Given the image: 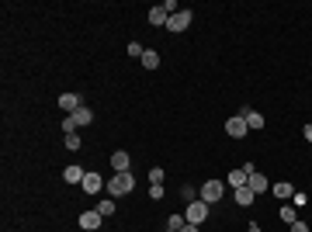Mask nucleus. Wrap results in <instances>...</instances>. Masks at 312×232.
I'll list each match as a JSON object with an SVG mask.
<instances>
[{"label": "nucleus", "instance_id": "obj_1", "mask_svg": "<svg viewBox=\"0 0 312 232\" xmlns=\"http://www.w3.org/2000/svg\"><path fill=\"white\" fill-rule=\"evenodd\" d=\"M104 187H108V194H111V198H125V194H132L136 177H132V170H129V173H115V177H111Z\"/></svg>", "mask_w": 312, "mask_h": 232}, {"label": "nucleus", "instance_id": "obj_2", "mask_svg": "<svg viewBox=\"0 0 312 232\" xmlns=\"http://www.w3.org/2000/svg\"><path fill=\"white\" fill-rule=\"evenodd\" d=\"M184 219H187L191 226H201V222L208 219V201H201V198H198V201H191V205L184 208Z\"/></svg>", "mask_w": 312, "mask_h": 232}, {"label": "nucleus", "instance_id": "obj_3", "mask_svg": "<svg viewBox=\"0 0 312 232\" xmlns=\"http://www.w3.org/2000/svg\"><path fill=\"white\" fill-rule=\"evenodd\" d=\"M222 194H226V184L222 180H205L201 184V201L215 205V201H222Z\"/></svg>", "mask_w": 312, "mask_h": 232}, {"label": "nucleus", "instance_id": "obj_4", "mask_svg": "<svg viewBox=\"0 0 312 232\" xmlns=\"http://www.w3.org/2000/svg\"><path fill=\"white\" fill-rule=\"evenodd\" d=\"M191 21H194V10H177V14H170L166 31H187V28H191Z\"/></svg>", "mask_w": 312, "mask_h": 232}, {"label": "nucleus", "instance_id": "obj_5", "mask_svg": "<svg viewBox=\"0 0 312 232\" xmlns=\"http://www.w3.org/2000/svg\"><path fill=\"white\" fill-rule=\"evenodd\" d=\"M226 132H229V139H243V135L250 132V125H246V118H243V115H233V118L226 121Z\"/></svg>", "mask_w": 312, "mask_h": 232}, {"label": "nucleus", "instance_id": "obj_6", "mask_svg": "<svg viewBox=\"0 0 312 232\" xmlns=\"http://www.w3.org/2000/svg\"><path fill=\"white\" fill-rule=\"evenodd\" d=\"M59 108L66 115H77L80 108H83V101H80V94H59Z\"/></svg>", "mask_w": 312, "mask_h": 232}, {"label": "nucleus", "instance_id": "obj_7", "mask_svg": "<svg viewBox=\"0 0 312 232\" xmlns=\"http://www.w3.org/2000/svg\"><path fill=\"white\" fill-rule=\"evenodd\" d=\"M246 187H250L253 194H267V191H271V180H267L264 173H250V180H246Z\"/></svg>", "mask_w": 312, "mask_h": 232}, {"label": "nucleus", "instance_id": "obj_8", "mask_svg": "<svg viewBox=\"0 0 312 232\" xmlns=\"http://www.w3.org/2000/svg\"><path fill=\"white\" fill-rule=\"evenodd\" d=\"M111 166H115V173H129V166H132V156L125 153V149H118V153H111Z\"/></svg>", "mask_w": 312, "mask_h": 232}, {"label": "nucleus", "instance_id": "obj_9", "mask_svg": "<svg viewBox=\"0 0 312 232\" xmlns=\"http://www.w3.org/2000/svg\"><path fill=\"white\" fill-rule=\"evenodd\" d=\"M239 115H243V118H246V125H250V128H257V132H260V128H264V125H267V121H264V115H260V111H250V108H243V111H239Z\"/></svg>", "mask_w": 312, "mask_h": 232}, {"label": "nucleus", "instance_id": "obj_10", "mask_svg": "<svg viewBox=\"0 0 312 232\" xmlns=\"http://www.w3.org/2000/svg\"><path fill=\"white\" fill-rule=\"evenodd\" d=\"M83 177H87V170H80L77 163L63 170V180H66V184H83Z\"/></svg>", "mask_w": 312, "mask_h": 232}, {"label": "nucleus", "instance_id": "obj_11", "mask_svg": "<svg viewBox=\"0 0 312 232\" xmlns=\"http://www.w3.org/2000/svg\"><path fill=\"white\" fill-rule=\"evenodd\" d=\"M166 21H170V14L163 10V3L150 10V24H153V28H166Z\"/></svg>", "mask_w": 312, "mask_h": 232}, {"label": "nucleus", "instance_id": "obj_12", "mask_svg": "<svg viewBox=\"0 0 312 232\" xmlns=\"http://www.w3.org/2000/svg\"><path fill=\"white\" fill-rule=\"evenodd\" d=\"M80 187H83V191H87V194H97V191H101V187H104V180H101V177H97V173H87V177H83V184H80Z\"/></svg>", "mask_w": 312, "mask_h": 232}, {"label": "nucleus", "instance_id": "obj_13", "mask_svg": "<svg viewBox=\"0 0 312 232\" xmlns=\"http://www.w3.org/2000/svg\"><path fill=\"white\" fill-rule=\"evenodd\" d=\"M271 191H274L281 201H292V198H295V187H292L288 180H281V184H271Z\"/></svg>", "mask_w": 312, "mask_h": 232}, {"label": "nucleus", "instance_id": "obj_14", "mask_svg": "<svg viewBox=\"0 0 312 232\" xmlns=\"http://www.w3.org/2000/svg\"><path fill=\"white\" fill-rule=\"evenodd\" d=\"M233 198H236V205H243V208L257 201V194H253L250 187H236V191H233Z\"/></svg>", "mask_w": 312, "mask_h": 232}, {"label": "nucleus", "instance_id": "obj_15", "mask_svg": "<svg viewBox=\"0 0 312 232\" xmlns=\"http://www.w3.org/2000/svg\"><path fill=\"white\" fill-rule=\"evenodd\" d=\"M97 226H101V215H97V212H83V215H80V229L94 232Z\"/></svg>", "mask_w": 312, "mask_h": 232}, {"label": "nucleus", "instance_id": "obj_16", "mask_svg": "<svg viewBox=\"0 0 312 232\" xmlns=\"http://www.w3.org/2000/svg\"><path fill=\"white\" fill-rule=\"evenodd\" d=\"M246 180H250V173H246V170H243V166H239V170H229V187H246Z\"/></svg>", "mask_w": 312, "mask_h": 232}, {"label": "nucleus", "instance_id": "obj_17", "mask_svg": "<svg viewBox=\"0 0 312 232\" xmlns=\"http://www.w3.org/2000/svg\"><path fill=\"white\" fill-rule=\"evenodd\" d=\"M70 118H73V121H77V128H80V125H90V121H94V111H90V108H87V104H83V108H80L77 115H70Z\"/></svg>", "mask_w": 312, "mask_h": 232}, {"label": "nucleus", "instance_id": "obj_18", "mask_svg": "<svg viewBox=\"0 0 312 232\" xmlns=\"http://www.w3.org/2000/svg\"><path fill=\"white\" fill-rule=\"evenodd\" d=\"M139 63H143V66H146V70H156V66H159V52H156V49H146V52H143V59H139Z\"/></svg>", "mask_w": 312, "mask_h": 232}, {"label": "nucleus", "instance_id": "obj_19", "mask_svg": "<svg viewBox=\"0 0 312 232\" xmlns=\"http://www.w3.org/2000/svg\"><path fill=\"white\" fill-rule=\"evenodd\" d=\"M101 219H108V215H115V198H104V201H97V208H94Z\"/></svg>", "mask_w": 312, "mask_h": 232}, {"label": "nucleus", "instance_id": "obj_20", "mask_svg": "<svg viewBox=\"0 0 312 232\" xmlns=\"http://www.w3.org/2000/svg\"><path fill=\"white\" fill-rule=\"evenodd\" d=\"M281 222H288V226L299 222V208L295 205H281Z\"/></svg>", "mask_w": 312, "mask_h": 232}, {"label": "nucleus", "instance_id": "obj_21", "mask_svg": "<svg viewBox=\"0 0 312 232\" xmlns=\"http://www.w3.org/2000/svg\"><path fill=\"white\" fill-rule=\"evenodd\" d=\"M184 226H187V219H184V215H170V222H166V229H173V232H180Z\"/></svg>", "mask_w": 312, "mask_h": 232}, {"label": "nucleus", "instance_id": "obj_22", "mask_svg": "<svg viewBox=\"0 0 312 232\" xmlns=\"http://www.w3.org/2000/svg\"><path fill=\"white\" fill-rule=\"evenodd\" d=\"M63 142H66V149H70V153H77V149H80V135H77V132H73V135H66Z\"/></svg>", "mask_w": 312, "mask_h": 232}, {"label": "nucleus", "instance_id": "obj_23", "mask_svg": "<svg viewBox=\"0 0 312 232\" xmlns=\"http://www.w3.org/2000/svg\"><path fill=\"white\" fill-rule=\"evenodd\" d=\"M163 177H166L163 166H153V170H150V184H163Z\"/></svg>", "mask_w": 312, "mask_h": 232}, {"label": "nucleus", "instance_id": "obj_24", "mask_svg": "<svg viewBox=\"0 0 312 232\" xmlns=\"http://www.w3.org/2000/svg\"><path fill=\"white\" fill-rule=\"evenodd\" d=\"M143 52H146V49H143L139 42H129V56H132V59H143Z\"/></svg>", "mask_w": 312, "mask_h": 232}, {"label": "nucleus", "instance_id": "obj_25", "mask_svg": "<svg viewBox=\"0 0 312 232\" xmlns=\"http://www.w3.org/2000/svg\"><path fill=\"white\" fill-rule=\"evenodd\" d=\"M73 132H77V121L66 115V118H63V135H73Z\"/></svg>", "mask_w": 312, "mask_h": 232}, {"label": "nucleus", "instance_id": "obj_26", "mask_svg": "<svg viewBox=\"0 0 312 232\" xmlns=\"http://www.w3.org/2000/svg\"><path fill=\"white\" fill-rule=\"evenodd\" d=\"M180 198H184V201H198V194H194V187H191V184H184V187H180Z\"/></svg>", "mask_w": 312, "mask_h": 232}, {"label": "nucleus", "instance_id": "obj_27", "mask_svg": "<svg viewBox=\"0 0 312 232\" xmlns=\"http://www.w3.org/2000/svg\"><path fill=\"white\" fill-rule=\"evenodd\" d=\"M150 198H153V201L163 198V184H153V187H150Z\"/></svg>", "mask_w": 312, "mask_h": 232}, {"label": "nucleus", "instance_id": "obj_28", "mask_svg": "<svg viewBox=\"0 0 312 232\" xmlns=\"http://www.w3.org/2000/svg\"><path fill=\"white\" fill-rule=\"evenodd\" d=\"M292 205H295V208H302V205H306V194H302V191H295V198H292Z\"/></svg>", "mask_w": 312, "mask_h": 232}, {"label": "nucleus", "instance_id": "obj_29", "mask_svg": "<svg viewBox=\"0 0 312 232\" xmlns=\"http://www.w3.org/2000/svg\"><path fill=\"white\" fill-rule=\"evenodd\" d=\"M292 232H309V226L306 222H292Z\"/></svg>", "mask_w": 312, "mask_h": 232}, {"label": "nucleus", "instance_id": "obj_30", "mask_svg": "<svg viewBox=\"0 0 312 232\" xmlns=\"http://www.w3.org/2000/svg\"><path fill=\"white\" fill-rule=\"evenodd\" d=\"M302 135H306V142H312V121L306 125V128H302Z\"/></svg>", "mask_w": 312, "mask_h": 232}, {"label": "nucleus", "instance_id": "obj_31", "mask_svg": "<svg viewBox=\"0 0 312 232\" xmlns=\"http://www.w3.org/2000/svg\"><path fill=\"white\" fill-rule=\"evenodd\" d=\"M180 232H201V226H191V222H187V226H184Z\"/></svg>", "mask_w": 312, "mask_h": 232}, {"label": "nucleus", "instance_id": "obj_32", "mask_svg": "<svg viewBox=\"0 0 312 232\" xmlns=\"http://www.w3.org/2000/svg\"><path fill=\"white\" fill-rule=\"evenodd\" d=\"M246 232H260V226H257V222H250V226H246Z\"/></svg>", "mask_w": 312, "mask_h": 232}, {"label": "nucleus", "instance_id": "obj_33", "mask_svg": "<svg viewBox=\"0 0 312 232\" xmlns=\"http://www.w3.org/2000/svg\"><path fill=\"white\" fill-rule=\"evenodd\" d=\"M166 232H173V229H166Z\"/></svg>", "mask_w": 312, "mask_h": 232}]
</instances>
